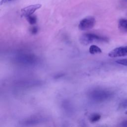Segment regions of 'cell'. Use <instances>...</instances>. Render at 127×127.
Instances as JSON below:
<instances>
[{"label": "cell", "mask_w": 127, "mask_h": 127, "mask_svg": "<svg viewBox=\"0 0 127 127\" xmlns=\"http://www.w3.org/2000/svg\"><path fill=\"white\" fill-rule=\"evenodd\" d=\"M12 0H1V2H0V4L1 5L3 3H4L5 2H9V1H10Z\"/></svg>", "instance_id": "4fadbf2b"}, {"label": "cell", "mask_w": 127, "mask_h": 127, "mask_svg": "<svg viewBox=\"0 0 127 127\" xmlns=\"http://www.w3.org/2000/svg\"><path fill=\"white\" fill-rule=\"evenodd\" d=\"M125 113L126 114H127V111H126L125 112Z\"/></svg>", "instance_id": "9a60e30c"}, {"label": "cell", "mask_w": 127, "mask_h": 127, "mask_svg": "<svg viewBox=\"0 0 127 127\" xmlns=\"http://www.w3.org/2000/svg\"><path fill=\"white\" fill-rule=\"evenodd\" d=\"M79 41L81 44L86 45L95 42H107L108 39L94 33H88L83 34L80 37Z\"/></svg>", "instance_id": "7a4b0ae2"}, {"label": "cell", "mask_w": 127, "mask_h": 127, "mask_svg": "<svg viewBox=\"0 0 127 127\" xmlns=\"http://www.w3.org/2000/svg\"><path fill=\"white\" fill-rule=\"evenodd\" d=\"M113 95L111 91L101 88L94 89L89 92L90 99L94 102H101L110 99Z\"/></svg>", "instance_id": "6da1fadb"}, {"label": "cell", "mask_w": 127, "mask_h": 127, "mask_svg": "<svg viewBox=\"0 0 127 127\" xmlns=\"http://www.w3.org/2000/svg\"><path fill=\"white\" fill-rule=\"evenodd\" d=\"M118 26L121 30L127 31V19L124 18L120 19L119 21Z\"/></svg>", "instance_id": "8992f818"}, {"label": "cell", "mask_w": 127, "mask_h": 127, "mask_svg": "<svg viewBox=\"0 0 127 127\" xmlns=\"http://www.w3.org/2000/svg\"><path fill=\"white\" fill-rule=\"evenodd\" d=\"M95 19L92 16H88L82 19L79 22L78 28L80 30L85 31L92 28L95 24Z\"/></svg>", "instance_id": "3957f363"}, {"label": "cell", "mask_w": 127, "mask_h": 127, "mask_svg": "<svg viewBox=\"0 0 127 127\" xmlns=\"http://www.w3.org/2000/svg\"><path fill=\"white\" fill-rule=\"evenodd\" d=\"M89 53L91 54H100L102 53L101 49L96 45H92L89 48Z\"/></svg>", "instance_id": "52a82bcc"}, {"label": "cell", "mask_w": 127, "mask_h": 127, "mask_svg": "<svg viewBox=\"0 0 127 127\" xmlns=\"http://www.w3.org/2000/svg\"><path fill=\"white\" fill-rule=\"evenodd\" d=\"M41 6L42 5L41 4H34L27 6L21 9L22 15L26 17L29 15H32L37 9L40 8Z\"/></svg>", "instance_id": "5b68a950"}, {"label": "cell", "mask_w": 127, "mask_h": 127, "mask_svg": "<svg viewBox=\"0 0 127 127\" xmlns=\"http://www.w3.org/2000/svg\"><path fill=\"white\" fill-rule=\"evenodd\" d=\"M127 108V99L122 101L119 105V109H124Z\"/></svg>", "instance_id": "30bf717a"}, {"label": "cell", "mask_w": 127, "mask_h": 127, "mask_svg": "<svg viewBox=\"0 0 127 127\" xmlns=\"http://www.w3.org/2000/svg\"><path fill=\"white\" fill-rule=\"evenodd\" d=\"M111 58H117L127 56V46H121L115 48L108 54Z\"/></svg>", "instance_id": "277c9868"}, {"label": "cell", "mask_w": 127, "mask_h": 127, "mask_svg": "<svg viewBox=\"0 0 127 127\" xmlns=\"http://www.w3.org/2000/svg\"><path fill=\"white\" fill-rule=\"evenodd\" d=\"M123 1L125 3H127V0H123Z\"/></svg>", "instance_id": "5bb4252c"}, {"label": "cell", "mask_w": 127, "mask_h": 127, "mask_svg": "<svg viewBox=\"0 0 127 127\" xmlns=\"http://www.w3.org/2000/svg\"><path fill=\"white\" fill-rule=\"evenodd\" d=\"M38 31V29L36 26H33V27H31L30 29V32H31V33L32 34H33V35L36 34L37 33Z\"/></svg>", "instance_id": "7c38bea8"}, {"label": "cell", "mask_w": 127, "mask_h": 127, "mask_svg": "<svg viewBox=\"0 0 127 127\" xmlns=\"http://www.w3.org/2000/svg\"><path fill=\"white\" fill-rule=\"evenodd\" d=\"M26 18L27 19V21L29 22V23L31 25L35 24L37 22V17L34 15L32 14V15H29L27 16Z\"/></svg>", "instance_id": "9c48e42d"}, {"label": "cell", "mask_w": 127, "mask_h": 127, "mask_svg": "<svg viewBox=\"0 0 127 127\" xmlns=\"http://www.w3.org/2000/svg\"><path fill=\"white\" fill-rule=\"evenodd\" d=\"M101 115L99 114L94 113L92 115L89 117V121L91 123H95L98 122L101 119Z\"/></svg>", "instance_id": "ba28073f"}, {"label": "cell", "mask_w": 127, "mask_h": 127, "mask_svg": "<svg viewBox=\"0 0 127 127\" xmlns=\"http://www.w3.org/2000/svg\"><path fill=\"white\" fill-rule=\"evenodd\" d=\"M116 62L119 64L127 66V58L119 59V60L116 61Z\"/></svg>", "instance_id": "8fae6325"}]
</instances>
